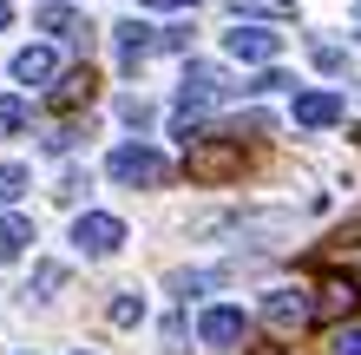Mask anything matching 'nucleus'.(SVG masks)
<instances>
[{
    "label": "nucleus",
    "instance_id": "obj_1",
    "mask_svg": "<svg viewBox=\"0 0 361 355\" xmlns=\"http://www.w3.org/2000/svg\"><path fill=\"white\" fill-rule=\"evenodd\" d=\"M184 178L190 184H230V178H243V145L237 138H190L184 145Z\"/></svg>",
    "mask_w": 361,
    "mask_h": 355
},
{
    "label": "nucleus",
    "instance_id": "obj_2",
    "mask_svg": "<svg viewBox=\"0 0 361 355\" xmlns=\"http://www.w3.org/2000/svg\"><path fill=\"white\" fill-rule=\"evenodd\" d=\"M112 47H118V66H125V73H138L152 53H171V47H184V27H171V33H152V27H138V20H118V27H112Z\"/></svg>",
    "mask_w": 361,
    "mask_h": 355
},
{
    "label": "nucleus",
    "instance_id": "obj_3",
    "mask_svg": "<svg viewBox=\"0 0 361 355\" xmlns=\"http://www.w3.org/2000/svg\"><path fill=\"white\" fill-rule=\"evenodd\" d=\"M230 92H237V86H230V73H224V66H210V59H190V66H184V86H178V112L197 119L204 106H224Z\"/></svg>",
    "mask_w": 361,
    "mask_h": 355
},
{
    "label": "nucleus",
    "instance_id": "obj_4",
    "mask_svg": "<svg viewBox=\"0 0 361 355\" xmlns=\"http://www.w3.org/2000/svg\"><path fill=\"white\" fill-rule=\"evenodd\" d=\"M105 172H112L118 184H164L171 178V158L152 152V145H118V152L105 158Z\"/></svg>",
    "mask_w": 361,
    "mask_h": 355
},
{
    "label": "nucleus",
    "instance_id": "obj_5",
    "mask_svg": "<svg viewBox=\"0 0 361 355\" xmlns=\"http://www.w3.org/2000/svg\"><path fill=\"white\" fill-rule=\"evenodd\" d=\"M309 316H315V296H309V289H269V296H263V323L276 329V336H295Z\"/></svg>",
    "mask_w": 361,
    "mask_h": 355
},
{
    "label": "nucleus",
    "instance_id": "obj_6",
    "mask_svg": "<svg viewBox=\"0 0 361 355\" xmlns=\"http://www.w3.org/2000/svg\"><path fill=\"white\" fill-rule=\"evenodd\" d=\"M361 309V277H342V270H329L322 283H315V316L322 323H342Z\"/></svg>",
    "mask_w": 361,
    "mask_h": 355
},
{
    "label": "nucleus",
    "instance_id": "obj_7",
    "mask_svg": "<svg viewBox=\"0 0 361 355\" xmlns=\"http://www.w3.org/2000/svg\"><path fill=\"white\" fill-rule=\"evenodd\" d=\"M73 243L86 250V257H112V250L125 243V224H118L112 211H86V217L73 224Z\"/></svg>",
    "mask_w": 361,
    "mask_h": 355
},
{
    "label": "nucleus",
    "instance_id": "obj_8",
    "mask_svg": "<svg viewBox=\"0 0 361 355\" xmlns=\"http://www.w3.org/2000/svg\"><path fill=\"white\" fill-rule=\"evenodd\" d=\"M243 329H250V316L237 303H217V309H204L197 316V342L204 349H230V342H243Z\"/></svg>",
    "mask_w": 361,
    "mask_h": 355
},
{
    "label": "nucleus",
    "instance_id": "obj_9",
    "mask_svg": "<svg viewBox=\"0 0 361 355\" xmlns=\"http://www.w3.org/2000/svg\"><path fill=\"white\" fill-rule=\"evenodd\" d=\"M295 125H302V132L342 125V92H295Z\"/></svg>",
    "mask_w": 361,
    "mask_h": 355
},
{
    "label": "nucleus",
    "instance_id": "obj_10",
    "mask_svg": "<svg viewBox=\"0 0 361 355\" xmlns=\"http://www.w3.org/2000/svg\"><path fill=\"white\" fill-rule=\"evenodd\" d=\"M224 47H230V59H276V53H283V33H269V27H237V33H224Z\"/></svg>",
    "mask_w": 361,
    "mask_h": 355
},
{
    "label": "nucleus",
    "instance_id": "obj_11",
    "mask_svg": "<svg viewBox=\"0 0 361 355\" xmlns=\"http://www.w3.org/2000/svg\"><path fill=\"white\" fill-rule=\"evenodd\" d=\"M53 73H59V53L53 47H20L13 53V79H20V86H47Z\"/></svg>",
    "mask_w": 361,
    "mask_h": 355
},
{
    "label": "nucleus",
    "instance_id": "obj_12",
    "mask_svg": "<svg viewBox=\"0 0 361 355\" xmlns=\"http://www.w3.org/2000/svg\"><path fill=\"white\" fill-rule=\"evenodd\" d=\"M230 13L243 20H269V27H283V20H295V0H230Z\"/></svg>",
    "mask_w": 361,
    "mask_h": 355
},
{
    "label": "nucleus",
    "instance_id": "obj_13",
    "mask_svg": "<svg viewBox=\"0 0 361 355\" xmlns=\"http://www.w3.org/2000/svg\"><path fill=\"white\" fill-rule=\"evenodd\" d=\"M92 92H99L92 66H79V73H66V79L53 86V106H92Z\"/></svg>",
    "mask_w": 361,
    "mask_h": 355
},
{
    "label": "nucleus",
    "instance_id": "obj_14",
    "mask_svg": "<svg viewBox=\"0 0 361 355\" xmlns=\"http://www.w3.org/2000/svg\"><path fill=\"white\" fill-rule=\"evenodd\" d=\"M27 243H33V217L7 211V217H0V263H13V257H20Z\"/></svg>",
    "mask_w": 361,
    "mask_h": 355
},
{
    "label": "nucleus",
    "instance_id": "obj_15",
    "mask_svg": "<svg viewBox=\"0 0 361 355\" xmlns=\"http://www.w3.org/2000/svg\"><path fill=\"white\" fill-rule=\"evenodd\" d=\"M39 27H47V33H59V40H86V33H92L73 7H39Z\"/></svg>",
    "mask_w": 361,
    "mask_h": 355
},
{
    "label": "nucleus",
    "instance_id": "obj_16",
    "mask_svg": "<svg viewBox=\"0 0 361 355\" xmlns=\"http://www.w3.org/2000/svg\"><path fill=\"white\" fill-rule=\"evenodd\" d=\"M53 289H66V263H39L33 283H27V296H53Z\"/></svg>",
    "mask_w": 361,
    "mask_h": 355
},
{
    "label": "nucleus",
    "instance_id": "obj_17",
    "mask_svg": "<svg viewBox=\"0 0 361 355\" xmlns=\"http://www.w3.org/2000/svg\"><path fill=\"white\" fill-rule=\"evenodd\" d=\"M20 125H33V106L27 99H0V138H13Z\"/></svg>",
    "mask_w": 361,
    "mask_h": 355
},
{
    "label": "nucleus",
    "instance_id": "obj_18",
    "mask_svg": "<svg viewBox=\"0 0 361 355\" xmlns=\"http://www.w3.org/2000/svg\"><path fill=\"white\" fill-rule=\"evenodd\" d=\"M27 191V164H0V217H7V204Z\"/></svg>",
    "mask_w": 361,
    "mask_h": 355
},
{
    "label": "nucleus",
    "instance_id": "obj_19",
    "mask_svg": "<svg viewBox=\"0 0 361 355\" xmlns=\"http://www.w3.org/2000/svg\"><path fill=\"white\" fill-rule=\"evenodd\" d=\"M138 316H145V296H138V289H125V296H112V323H118V329H132Z\"/></svg>",
    "mask_w": 361,
    "mask_h": 355
},
{
    "label": "nucleus",
    "instance_id": "obj_20",
    "mask_svg": "<svg viewBox=\"0 0 361 355\" xmlns=\"http://www.w3.org/2000/svg\"><path fill=\"white\" fill-rule=\"evenodd\" d=\"M329 349H335V355H361V329H335Z\"/></svg>",
    "mask_w": 361,
    "mask_h": 355
},
{
    "label": "nucleus",
    "instance_id": "obj_21",
    "mask_svg": "<svg viewBox=\"0 0 361 355\" xmlns=\"http://www.w3.org/2000/svg\"><path fill=\"white\" fill-rule=\"evenodd\" d=\"M335 243H342V250H361V211L342 224V231H335Z\"/></svg>",
    "mask_w": 361,
    "mask_h": 355
},
{
    "label": "nucleus",
    "instance_id": "obj_22",
    "mask_svg": "<svg viewBox=\"0 0 361 355\" xmlns=\"http://www.w3.org/2000/svg\"><path fill=\"white\" fill-rule=\"evenodd\" d=\"M315 66H322V73H342V66H348V53H335V47H315Z\"/></svg>",
    "mask_w": 361,
    "mask_h": 355
},
{
    "label": "nucleus",
    "instance_id": "obj_23",
    "mask_svg": "<svg viewBox=\"0 0 361 355\" xmlns=\"http://www.w3.org/2000/svg\"><path fill=\"white\" fill-rule=\"evenodd\" d=\"M145 13H178V7H197V0H138Z\"/></svg>",
    "mask_w": 361,
    "mask_h": 355
},
{
    "label": "nucleus",
    "instance_id": "obj_24",
    "mask_svg": "<svg viewBox=\"0 0 361 355\" xmlns=\"http://www.w3.org/2000/svg\"><path fill=\"white\" fill-rule=\"evenodd\" d=\"M7 20H13V13H7V0H0V33H7Z\"/></svg>",
    "mask_w": 361,
    "mask_h": 355
},
{
    "label": "nucleus",
    "instance_id": "obj_25",
    "mask_svg": "<svg viewBox=\"0 0 361 355\" xmlns=\"http://www.w3.org/2000/svg\"><path fill=\"white\" fill-rule=\"evenodd\" d=\"M257 355H283V349H257Z\"/></svg>",
    "mask_w": 361,
    "mask_h": 355
},
{
    "label": "nucleus",
    "instance_id": "obj_26",
    "mask_svg": "<svg viewBox=\"0 0 361 355\" xmlns=\"http://www.w3.org/2000/svg\"><path fill=\"white\" fill-rule=\"evenodd\" d=\"M79 355H86V349H79Z\"/></svg>",
    "mask_w": 361,
    "mask_h": 355
},
{
    "label": "nucleus",
    "instance_id": "obj_27",
    "mask_svg": "<svg viewBox=\"0 0 361 355\" xmlns=\"http://www.w3.org/2000/svg\"><path fill=\"white\" fill-rule=\"evenodd\" d=\"M355 13H361V7H355Z\"/></svg>",
    "mask_w": 361,
    "mask_h": 355
}]
</instances>
